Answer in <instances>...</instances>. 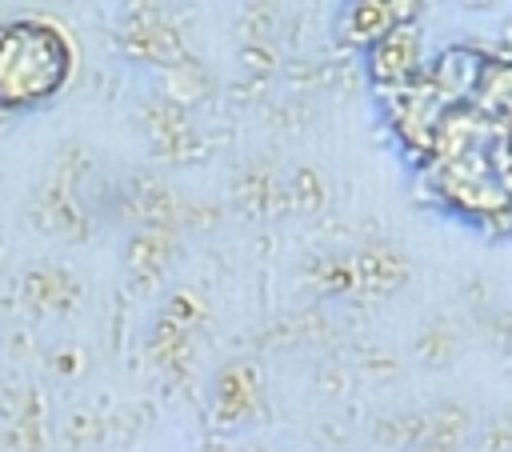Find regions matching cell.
<instances>
[{
    "label": "cell",
    "mask_w": 512,
    "mask_h": 452,
    "mask_svg": "<svg viewBox=\"0 0 512 452\" xmlns=\"http://www.w3.org/2000/svg\"><path fill=\"white\" fill-rule=\"evenodd\" d=\"M384 8L392 16V24H412L420 16V0H384Z\"/></svg>",
    "instance_id": "cell-3"
},
{
    "label": "cell",
    "mask_w": 512,
    "mask_h": 452,
    "mask_svg": "<svg viewBox=\"0 0 512 452\" xmlns=\"http://www.w3.org/2000/svg\"><path fill=\"white\" fill-rule=\"evenodd\" d=\"M72 72V44L36 20L0 28V108L24 112L52 100Z\"/></svg>",
    "instance_id": "cell-1"
},
{
    "label": "cell",
    "mask_w": 512,
    "mask_h": 452,
    "mask_svg": "<svg viewBox=\"0 0 512 452\" xmlns=\"http://www.w3.org/2000/svg\"><path fill=\"white\" fill-rule=\"evenodd\" d=\"M420 32L412 24H392L380 40H372V76L384 84H400L416 72Z\"/></svg>",
    "instance_id": "cell-2"
}]
</instances>
